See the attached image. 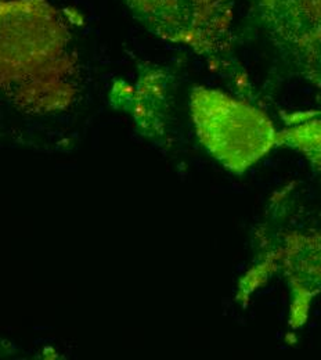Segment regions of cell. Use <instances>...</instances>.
Returning <instances> with one entry per match:
<instances>
[{
	"label": "cell",
	"mask_w": 321,
	"mask_h": 360,
	"mask_svg": "<svg viewBox=\"0 0 321 360\" xmlns=\"http://www.w3.org/2000/svg\"><path fill=\"white\" fill-rule=\"evenodd\" d=\"M261 237L258 264L245 276L240 300L245 301L259 287V280L281 271L292 290L291 324H303L309 304L321 292V222L310 212L295 208L285 191L277 194L273 210L268 211Z\"/></svg>",
	"instance_id": "6da1fadb"
},
{
	"label": "cell",
	"mask_w": 321,
	"mask_h": 360,
	"mask_svg": "<svg viewBox=\"0 0 321 360\" xmlns=\"http://www.w3.org/2000/svg\"><path fill=\"white\" fill-rule=\"evenodd\" d=\"M191 114L204 147L234 174H242L278 144V131L262 110L221 90H194Z\"/></svg>",
	"instance_id": "7a4b0ae2"
},
{
	"label": "cell",
	"mask_w": 321,
	"mask_h": 360,
	"mask_svg": "<svg viewBox=\"0 0 321 360\" xmlns=\"http://www.w3.org/2000/svg\"><path fill=\"white\" fill-rule=\"evenodd\" d=\"M154 32L199 54L219 58L231 50L234 0H125Z\"/></svg>",
	"instance_id": "3957f363"
},
{
	"label": "cell",
	"mask_w": 321,
	"mask_h": 360,
	"mask_svg": "<svg viewBox=\"0 0 321 360\" xmlns=\"http://www.w3.org/2000/svg\"><path fill=\"white\" fill-rule=\"evenodd\" d=\"M259 13L282 57L321 88V0H259Z\"/></svg>",
	"instance_id": "277c9868"
},
{
	"label": "cell",
	"mask_w": 321,
	"mask_h": 360,
	"mask_svg": "<svg viewBox=\"0 0 321 360\" xmlns=\"http://www.w3.org/2000/svg\"><path fill=\"white\" fill-rule=\"evenodd\" d=\"M308 117L309 120L301 118L278 132V144L298 150L321 169V112L308 114Z\"/></svg>",
	"instance_id": "5b68a950"
}]
</instances>
